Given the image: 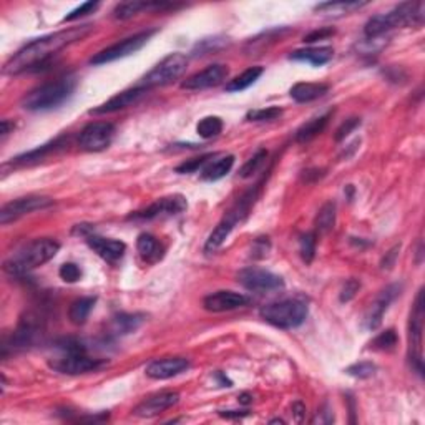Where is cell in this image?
<instances>
[{"label":"cell","mask_w":425,"mask_h":425,"mask_svg":"<svg viewBox=\"0 0 425 425\" xmlns=\"http://www.w3.org/2000/svg\"><path fill=\"white\" fill-rule=\"evenodd\" d=\"M329 118H330V112L326 113V115L316 117V118H313V120H309L308 123L302 125V127L296 132V140L299 141V143H306V141L316 138L319 133L326 128Z\"/></svg>","instance_id":"f546056e"},{"label":"cell","mask_w":425,"mask_h":425,"mask_svg":"<svg viewBox=\"0 0 425 425\" xmlns=\"http://www.w3.org/2000/svg\"><path fill=\"white\" fill-rule=\"evenodd\" d=\"M221 415L223 417H226V419H238V417H245V415H247V412L245 411L241 414V412H238V411H228V412H221Z\"/></svg>","instance_id":"816d5d0a"},{"label":"cell","mask_w":425,"mask_h":425,"mask_svg":"<svg viewBox=\"0 0 425 425\" xmlns=\"http://www.w3.org/2000/svg\"><path fill=\"white\" fill-rule=\"evenodd\" d=\"M308 306L299 299H284L261 309V317L279 329L299 328L308 317Z\"/></svg>","instance_id":"5b68a950"},{"label":"cell","mask_w":425,"mask_h":425,"mask_svg":"<svg viewBox=\"0 0 425 425\" xmlns=\"http://www.w3.org/2000/svg\"><path fill=\"white\" fill-rule=\"evenodd\" d=\"M175 5H171V3H161V2H136V0H133V2H123L120 3V5L115 7V10H113V15H115V19H118V21H127V19H132L133 15L140 14V12L143 10H163V9H173Z\"/></svg>","instance_id":"cb8c5ba5"},{"label":"cell","mask_w":425,"mask_h":425,"mask_svg":"<svg viewBox=\"0 0 425 425\" xmlns=\"http://www.w3.org/2000/svg\"><path fill=\"white\" fill-rule=\"evenodd\" d=\"M422 332H424V289L417 294L414 309L411 313V322H409V344H411V361L417 369V372H424L422 361Z\"/></svg>","instance_id":"ba28073f"},{"label":"cell","mask_w":425,"mask_h":425,"mask_svg":"<svg viewBox=\"0 0 425 425\" xmlns=\"http://www.w3.org/2000/svg\"><path fill=\"white\" fill-rule=\"evenodd\" d=\"M330 35H334V29L314 30V32H311L309 35H306V37H304V42H306V43H313V42H316V40H324V38L330 37Z\"/></svg>","instance_id":"7dc6e473"},{"label":"cell","mask_w":425,"mask_h":425,"mask_svg":"<svg viewBox=\"0 0 425 425\" xmlns=\"http://www.w3.org/2000/svg\"><path fill=\"white\" fill-rule=\"evenodd\" d=\"M58 274L65 282H77L82 278V269L75 263H65V265H62Z\"/></svg>","instance_id":"b9f144b4"},{"label":"cell","mask_w":425,"mask_h":425,"mask_svg":"<svg viewBox=\"0 0 425 425\" xmlns=\"http://www.w3.org/2000/svg\"><path fill=\"white\" fill-rule=\"evenodd\" d=\"M424 22V3L422 2H404L397 5L389 14H380L369 19L365 23L364 34L369 38H377L389 30L397 27L420 25Z\"/></svg>","instance_id":"3957f363"},{"label":"cell","mask_w":425,"mask_h":425,"mask_svg":"<svg viewBox=\"0 0 425 425\" xmlns=\"http://www.w3.org/2000/svg\"><path fill=\"white\" fill-rule=\"evenodd\" d=\"M239 402L245 404V405L250 404L251 402V396H250V393H241V396H239Z\"/></svg>","instance_id":"f5cc1de1"},{"label":"cell","mask_w":425,"mask_h":425,"mask_svg":"<svg viewBox=\"0 0 425 425\" xmlns=\"http://www.w3.org/2000/svg\"><path fill=\"white\" fill-rule=\"evenodd\" d=\"M400 294V286L399 284H392L387 286L384 291H380L379 296L376 298V301L372 302L371 308H369L367 313H365L364 317V326L369 330H374L379 328L382 324V317L385 314V311L389 309L391 302Z\"/></svg>","instance_id":"2e32d148"},{"label":"cell","mask_w":425,"mask_h":425,"mask_svg":"<svg viewBox=\"0 0 425 425\" xmlns=\"http://www.w3.org/2000/svg\"><path fill=\"white\" fill-rule=\"evenodd\" d=\"M188 66V58L183 53H171L165 57L158 65L153 66L151 72H148L141 78V82L136 86L141 88H155V86L168 85L173 80L181 77Z\"/></svg>","instance_id":"52a82bcc"},{"label":"cell","mask_w":425,"mask_h":425,"mask_svg":"<svg viewBox=\"0 0 425 425\" xmlns=\"http://www.w3.org/2000/svg\"><path fill=\"white\" fill-rule=\"evenodd\" d=\"M115 135V127L106 121H95L90 123L80 132L78 145L85 151H104L112 143Z\"/></svg>","instance_id":"4fadbf2b"},{"label":"cell","mask_w":425,"mask_h":425,"mask_svg":"<svg viewBox=\"0 0 425 425\" xmlns=\"http://www.w3.org/2000/svg\"><path fill=\"white\" fill-rule=\"evenodd\" d=\"M228 77V66L223 64H215L206 66L202 72L191 75L190 78L181 84V88L184 90H204L211 88V86L219 85L221 82L226 80Z\"/></svg>","instance_id":"ac0fdd59"},{"label":"cell","mask_w":425,"mask_h":425,"mask_svg":"<svg viewBox=\"0 0 425 425\" xmlns=\"http://www.w3.org/2000/svg\"><path fill=\"white\" fill-rule=\"evenodd\" d=\"M397 342H399V337H397L396 330L387 329L384 330V332H380L379 336L371 342V348L376 349V351H392L397 345Z\"/></svg>","instance_id":"d590c367"},{"label":"cell","mask_w":425,"mask_h":425,"mask_svg":"<svg viewBox=\"0 0 425 425\" xmlns=\"http://www.w3.org/2000/svg\"><path fill=\"white\" fill-rule=\"evenodd\" d=\"M334 223H336V204L329 202L326 203L317 212L316 230L322 234L329 233V231L334 228Z\"/></svg>","instance_id":"836d02e7"},{"label":"cell","mask_w":425,"mask_h":425,"mask_svg":"<svg viewBox=\"0 0 425 425\" xmlns=\"http://www.w3.org/2000/svg\"><path fill=\"white\" fill-rule=\"evenodd\" d=\"M397 251H399V246L393 247L391 253H389V258H387V259H384V261H382V267H384V269H385V267H387V269H389V267H392L393 259L397 258Z\"/></svg>","instance_id":"f907efd6"},{"label":"cell","mask_w":425,"mask_h":425,"mask_svg":"<svg viewBox=\"0 0 425 425\" xmlns=\"http://www.w3.org/2000/svg\"><path fill=\"white\" fill-rule=\"evenodd\" d=\"M136 250H138L141 258L148 263L158 261L161 254H163V250H161L158 239L148 233H141L138 236V239H136Z\"/></svg>","instance_id":"4316f807"},{"label":"cell","mask_w":425,"mask_h":425,"mask_svg":"<svg viewBox=\"0 0 425 425\" xmlns=\"http://www.w3.org/2000/svg\"><path fill=\"white\" fill-rule=\"evenodd\" d=\"M86 243H88V246L92 247L101 259H105L106 263H112V265L120 261V259L123 258L125 251H127L125 243L117 241V239H106L95 234L86 236Z\"/></svg>","instance_id":"7402d4cb"},{"label":"cell","mask_w":425,"mask_h":425,"mask_svg":"<svg viewBox=\"0 0 425 425\" xmlns=\"http://www.w3.org/2000/svg\"><path fill=\"white\" fill-rule=\"evenodd\" d=\"M238 282L247 291L253 293H269L284 287V281L281 276L271 273V271L261 269V267H245L238 273Z\"/></svg>","instance_id":"30bf717a"},{"label":"cell","mask_w":425,"mask_h":425,"mask_svg":"<svg viewBox=\"0 0 425 425\" xmlns=\"http://www.w3.org/2000/svg\"><path fill=\"white\" fill-rule=\"evenodd\" d=\"M65 141H66V138H64V136H62V138H57L55 141H52V143L43 145V147H40V148L32 149V151L23 153V155L17 156V158L14 160V163L15 165H29V163H34V161H40V160L45 158V156H49L50 153L57 151V149H60V148H64L65 147Z\"/></svg>","instance_id":"83f0119b"},{"label":"cell","mask_w":425,"mask_h":425,"mask_svg":"<svg viewBox=\"0 0 425 425\" xmlns=\"http://www.w3.org/2000/svg\"><path fill=\"white\" fill-rule=\"evenodd\" d=\"M40 334V319L35 314L29 313L25 314L19 322V328L12 336L9 342H3L2 345V357H5L9 351H19V349H25L32 345L35 339Z\"/></svg>","instance_id":"7c38bea8"},{"label":"cell","mask_w":425,"mask_h":425,"mask_svg":"<svg viewBox=\"0 0 425 425\" xmlns=\"http://www.w3.org/2000/svg\"><path fill=\"white\" fill-rule=\"evenodd\" d=\"M271 250V243L267 238H258L254 241L253 245V258L259 259V258H265V256H267V253H269Z\"/></svg>","instance_id":"bcb514c9"},{"label":"cell","mask_w":425,"mask_h":425,"mask_svg":"<svg viewBox=\"0 0 425 425\" xmlns=\"http://www.w3.org/2000/svg\"><path fill=\"white\" fill-rule=\"evenodd\" d=\"M376 371L377 367L372 362H357V364L349 365V367L345 369V372H348L349 376L357 377V379H369V377L376 376Z\"/></svg>","instance_id":"ab89813d"},{"label":"cell","mask_w":425,"mask_h":425,"mask_svg":"<svg viewBox=\"0 0 425 425\" xmlns=\"http://www.w3.org/2000/svg\"><path fill=\"white\" fill-rule=\"evenodd\" d=\"M211 158H212V155H204V156H199V158L190 160V161H186V163L180 165V167L176 168V171L178 173H195V171H198L199 168H203L204 165H206Z\"/></svg>","instance_id":"7bdbcfd3"},{"label":"cell","mask_w":425,"mask_h":425,"mask_svg":"<svg viewBox=\"0 0 425 425\" xmlns=\"http://www.w3.org/2000/svg\"><path fill=\"white\" fill-rule=\"evenodd\" d=\"M304 412H306L304 404H301V402H294V404H293V414L296 415V420H298V422H301L302 417H304Z\"/></svg>","instance_id":"c3c4849f"},{"label":"cell","mask_w":425,"mask_h":425,"mask_svg":"<svg viewBox=\"0 0 425 425\" xmlns=\"http://www.w3.org/2000/svg\"><path fill=\"white\" fill-rule=\"evenodd\" d=\"M361 125V118H349V120H345L344 123L341 125L339 128H337V132H336V141H342L345 138V136H349L351 135V133L354 132V130H356L357 127H359Z\"/></svg>","instance_id":"ee69618b"},{"label":"cell","mask_w":425,"mask_h":425,"mask_svg":"<svg viewBox=\"0 0 425 425\" xmlns=\"http://www.w3.org/2000/svg\"><path fill=\"white\" fill-rule=\"evenodd\" d=\"M334 50L330 47H317V49H301L296 50L289 55L291 60L298 62H308V64L314 66L326 65L328 62L332 60Z\"/></svg>","instance_id":"d4e9b609"},{"label":"cell","mask_w":425,"mask_h":425,"mask_svg":"<svg viewBox=\"0 0 425 425\" xmlns=\"http://www.w3.org/2000/svg\"><path fill=\"white\" fill-rule=\"evenodd\" d=\"M359 287H361L359 281H356V279H349V281L345 282L344 287H342V291H341V296H339L341 302L351 301V299L356 296L357 291H359Z\"/></svg>","instance_id":"f6af8a7d"},{"label":"cell","mask_w":425,"mask_h":425,"mask_svg":"<svg viewBox=\"0 0 425 425\" xmlns=\"http://www.w3.org/2000/svg\"><path fill=\"white\" fill-rule=\"evenodd\" d=\"M98 7H100V2H85V3H82L80 7H77V9L70 12L69 15H65L64 22L78 21V19H80V17H85V15L93 14V12H95Z\"/></svg>","instance_id":"60d3db41"},{"label":"cell","mask_w":425,"mask_h":425,"mask_svg":"<svg viewBox=\"0 0 425 425\" xmlns=\"http://www.w3.org/2000/svg\"><path fill=\"white\" fill-rule=\"evenodd\" d=\"M95 302H97L95 298H80V299H77V301H73L69 309L70 321H72L75 326L85 324V321L88 319L93 306H95Z\"/></svg>","instance_id":"4dcf8cb0"},{"label":"cell","mask_w":425,"mask_h":425,"mask_svg":"<svg viewBox=\"0 0 425 425\" xmlns=\"http://www.w3.org/2000/svg\"><path fill=\"white\" fill-rule=\"evenodd\" d=\"M263 72H265L263 66H251V69L245 70V72L238 75V77L233 78V80L226 85V92H243V90L250 88V86L256 84V80L261 77Z\"/></svg>","instance_id":"1f68e13d"},{"label":"cell","mask_w":425,"mask_h":425,"mask_svg":"<svg viewBox=\"0 0 425 425\" xmlns=\"http://www.w3.org/2000/svg\"><path fill=\"white\" fill-rule=\"evenodd\" d=\"M147 92L148 90L141 88V86H135V88L125 90V92L118 93V95L110 98V100L105 101L104 105L90 110V113H92V115H105V113H113V112H118V110L128 108V106L135 105L136 101H138Z\"/></svg>","instance_id":"44dd1931"},{"label":"cell","mask_w":425,"mask_h":425,"mask_svg":"<svg viewBox=\"0 0 425 425\" xmlns=\"http://www.w3.org/2000/svg\"><path fill=\"white\" fill-rule=\"evenodd\" d=\"M188 208L186 199L181 195H171L165 196V198L156 199L155 203H151L145 210L133 212L130 215V219H156L163 218V216H175L183 212Z\"/></svg>","instance_id":"9a60e30c"},{"label":"cell","mask_w":425,"mask_h":425,"mask_svg":"<svg viewBox=\"0 0 425 425\" xmlns=\"http://www.w3.org/2000/svg\"><path fill=\"white\" fill-rule=\"evenodd\" d=\"M246 304H250V298L234 291H218L203 299V308L210 313H226L245 308Z\"/></svg>","instance_id":"e0dca14e"},{"label":"cell","mask_w":425,"mask_h":425,"mask_svg":"<svg viewBox=\"0 0 425 425\" xmlns=\"http://www.w3.org/2000/svg\"><path fill=\"white\" fill-rule=\"evenodd\" d=\"M75 86H77L75 78H58L27 93L22 98V106L29 112H45V110L57 108L72 97Z\"/></svg>","instance_id":"277c9868"},{"label":"cell","mask_w":425,"mask_h":425,"mask_svg":"<svg viewBox=\"0 0 425 425\" xmlns=\"http://www.w3.org/2000/svg\"><path fill=\"white\" fill-rule=\"evenodd\" d=\"M196 132L202 138L208 140L218 136L223 132V120L219 117H206L196 125Z\"/></svg>","instance_id":"e575fe53"},{"label":"cell","mask_w":425,"mask_h":425,"mask_svg":"<svg viewBox=\"0 0 425 425\" xmlns=\"http://www.w3.org/2000/svg\"><path fill=\"white\" fill-rule=\"evenodd\" d=\"M282 115V110L279 106H267L261 110H251L246 115V120L250 121H273Z\"/></svg>","instance_id":"8d00e7d4"},{"label":"cell","mask_w":425,"mask_h":425,"mask_svg":"<svg viewBox=\"0 0 425 425\" xmlns=\"http://www.w3.org/2000/svg\"><path fill=\"white\" fill-rule=\"evenodd\" d=\"M254 199H256V191L246 193V195L243 196V198L226 212V216H224L221 221L218 223V226L212 230L210 238H208L206 245H204V250L206 251L218 250V247L226 241V238L231 234V231L234 230L236 224L246 218V215L250 212L251 206H253Z\"/></svg>","instance_id":"8992f818"},{"label":"cell","mask_w":425,"mask_h":425,"mask_svg":"<svg viewBox=\"0 0 425 425\" xmlns=\"http://www.w3.org/2000/svg\"><path fill=\"white\" fill-rule=\"evenodd\" d=\"M53 199L47 198V196H23V198H17L14 202L7 203L0 211V223L9 224L12 221H17L22 216L30 215V212L45 210V208L52 206Z\"/></svg>","instance_id":"5bb4252c"},{"label":"cell","mask_w":425,"mask_h":425,"mask_svg":"<svg viewBox=\"0 0 425 425\" xmlns=\"http://www.w3.org/2000/svg\"><path fill=\"white\" fill-rule=\"evenodd\" d=\"M0 128H2L0 130V135H2V140H3L10 132H14V123H12V121H9V120H2V125H0Z\"/></svg>","instance_id":"681fc988"},{"label":"cell","mask_w":425,"mask_h":425,"mask_svg":"<svg viewBox=\"0 0 425 425\" xmlns=\"http://www.w3.org/2000/svg\"><path fill=\"white\" fill-rule=\"evenodd\" d=\"M266 158H267V151H266V149H259V151L256 153L253 158L247 161L245 167L241 168V171H239L241 178H250V176L256 175V171H258L259 168L263 167V163H265Z\"/></svg>","instance_id":"f35d334b"},{"label":"cell","mask_w":425,"mask_h":425,"mask_svg":"<svg viewBox=\"0 0 425 425\" xmlns=\"http://www.w3.org/2000/svg\"><path fill=\"white\" fill-rule=\"evenodd\" d=\"M180 402V393L178 392H160L155 396H149L148 399H145L143 402L136 405L133 409V414L138 417H155L161 414V412L168 411L173 405Z\"/></svg>","instance_id":"ffe728a7"},{"label":"cell","mask_w":425,"mask_h":425,"mask_svg":"<svg viewBox=\"0 0 425 425\" xmlns=\"http://www.w3.org/2000/svg\"><path fill=\"white\" fill-rule=\"evenodd\" d=\"M153 34H155V30H147V32H140V34L133 35V37L125 38V40L118 42L115 43V45H112V47H108V49L98 52L95 57L90 58V64L105 65V64H110V62H115V60H120V58L130 57L132 53L138 52L141 47H143L145 43L151 38Z\"/></svg>","instance_id":"9c48e42d"},{"label":"cell","mask_w":425,"mask_h":425,"mask_svg":"<svg viewBox=\"0 0 425 425\" xmlns=\"http://www.w3.org/2000/svg\"><path fill=\"white\" fill-rule=\"evenodd\" d=\"M143 321V314H118L112 321V332L117 336H125L138 329Z\"/></svg>","instance_id":"f1b7e54d"},{"label":"cell","mask_w":425,"mask_h":425,"mask_svg":"<svg viewBox=\"0 0 425 425\" xmlns=\"http://www.w3.org/2000/svg\"><path fill=\"white\" fill-rule=\"evenodd\" d=\"M108 362L104 359H95V357L86 356V352H75V354H65L60 359H55L50 362V367L62 374H70V376H77V374H86V372H97L106 367Z\"/></svg>","instance_id":"8fae6325"},{"label":"cell","mask_w":425,"mask_h":425,"mask_svg":"<svg viewBox=\"0 0 425 425\" xmlns=\"http://www.w3.org/2000/svg\"><path fill=\"white\" fill-rule=\"evenodd\" d=\"M92 30L93 27L90 25V23H85V25L70 27V29L45 35V37H40L37 38V40L27 43L25 47H22V49L3 65V73L17 75L27 72V70H32L35 66H42L45 62H49L53 55L64 50L65 47L85 38Z\"/></svg>","instance_id":"6da1fadb"},{"label":"cell","mask_w":425,"mask_h":425,"mask_svg":"<svg viewBox=\"0 0 425 425\" xmlns=\"http://www.w3.org/2000/svg\"><path fill=\"white\" fill-rule=\"evenodd\" d=\"M365 2H326V3H319V5L314 7L316 12H322V14H329V15H344V14H351L354 10H359L361 7H364Z\"/></svg>","instance_id":"d6a6232c"},{"label":"cell","mask_w":425,"mask_h":425,"mask_svg":"<svg viewBox=\"0 0 425 425\" xmlns=\"http://www.w3.org/2000/svg\"><path fill=\"white\" fill-rule=\"evenodd\" d=\"M329 92V86L324 84H296L289 90V95L298 104H308V101L317 100V98L324 97Z\"/></svg>","instance_id":"484cf974"},{"label":"cell","mask_w":425,"mask_h":425,"mask_svg":"<svg viewBox=\"0 0 425 425\" xmlns=\"http://www.w3.org/2000/svg\"><path fill=\"white\" fill-rule=\"evenodd\" d=\"M188 367H190V361L184 359V357H165V359L149 362L145 372H147L149 379L165 380L180 376Z\"/></svg>","instance_id":"d6986e66"},{"label":"cell","mask_w":425,"mask_h":425,"mask_svg":"<svg viewBox=\"0 0 425 425\" xmlns=\"http://www.w3.org/2000/svg\"><path fill=\"white\" fill-rule=\"evenodd\" d=\"M60 250V245L53 239H35L19 250L17 253L12 254L5 263H3V271L10 276H23L35 267L43 266L50 259L55 258V254Z\"/></svg>","instance_id":"7a4b0ae2"},{"label":"cell","mask_w":425,"mask_h":425,"mask_svg":"<svg viewBox=\"0 0 425 425\" xmlns=\"http://www.w3.org/2000/svg\"><path fill=\"white\" fill-rule=\"evenodd\" d=\"M234 165L233 155H212V158L202 168V178L206 181L221 180L231 171Z\"/></svg>","instance_id":"603a6c76"},{"label":"cell","mask_w":425,"mask_h":425,"mask_svg":"<svg viewBox=\"0 0 425 425\" xmlns=\"http://www.w3.org/2000/svg\"><path fill=\"white\" fill-rule=\"evenodd\" d=\"M299 251H301L302 259L306 263H311L316 254V234L314 233H306L301 236L299 239Z\"/></svg>","instance_id":"74e56055"}]
</instances>
